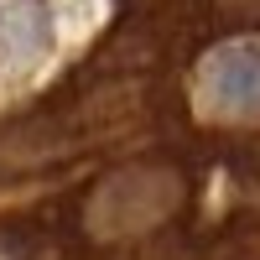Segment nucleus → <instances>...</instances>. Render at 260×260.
<instances>
[{"instance_id": "obj_1", "label": "nucleus", "mask_w": 260, "mask_h": 260, "mask_svg": "<svg viewBox=\"0 0 260 260\" xmlns=\"http://www.w3.org/2000/svg\"><path fill=\"white\" fill-rule=\"evenodd\" d=\"M177 198H182V182L172 172H156V167L120 172L94 192L89 229L104 234V240H130V234H146L151 224H161L177 208Z\"/></svg>"}, {"instance_id": "obj_2", "label": "nucleus", "mask_w": 260, "mask_h": 260, "mask_svg": "<svg viewBox=\"0 0 260 260\" xmlns=\"http://www.w3.org/2000/svg\"><path fill=\"white\" fill-rule=\"evenodd\" d=\"M192 94L198 110H208L213 120H260V42L245 37L208 52Z\"/></svg>"}, {"instance_id": "obj_3", "label": "nucleus", "mask_w": 260, "mask_h": 260, "mask_svg": "<svg viewBox=\"0 0 260 260\" xmlns=\"http://www.w3.org/2000/svg\"><path fill=\"white\" fill-rule=\"evenodd\" d=\"M57 47V0H0V68H42Z\"/></svg>"}]
</instances>
